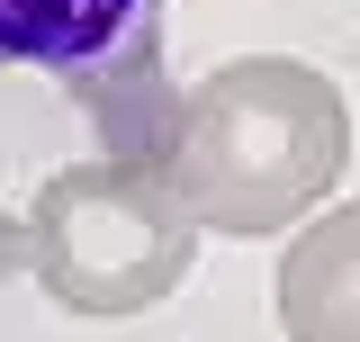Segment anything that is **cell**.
Returning <instances> with one entry per match:
<instances>
[{"mask_svg":"<svg viewBox=\"0 0 360 342\" xmlns=\"http://www.w3.org/2000/svg\"><path fill=\"white\" fill-rule=\"evenodd\" d=\"M279 334L360 342V198L297 225V243L279 261Z\"/></svg>","mask_w":360,"mask_h":342,"instance_id":"4","label":"cell"},{"mask_svg":"<svg viewBox=\"0 0 360 342\" xmlns=\"http://www.w3.org/2000/svg\"><path fill=\"white\" fill-rule=\"evenodd\" d=\"M342 163H352V108L297 54L217 63L198 90H180L162 127V171L217 234H279L288 216H315Z\"/></svg>","mask_w":360,"mask_h":342,"instance_id":"1","label":"cell"},{"mask_svg":"<svg viewBox=\"0 0 360 342\" xmlns=\"http://www.w3.org/2000/svg\"><path fill=\"white\" fill-rule=\"evenodd\" d=\"M0 261L27 270L54 306L72 315H135V306L172 298L198 261V216L180 198L162 153H90L54 171L27 216L0 234Z\"/></svg>","mask_w":360,"mask_h":342,"instance_id":"2","label":"cell"},{"mask_svg":"<svg viewBox=\"0 0 360 342\" xmlns=\"http://www.w3.org/2000/svg\"><path fill=\"white\" fill-rule=\"evenodd\" d=\"M0 72H45L127 153H162V0H0Z\"/></svg>","mask_w":360,"mask_h":342,"instance_id":"3","label":"cell"}]
</instances>
